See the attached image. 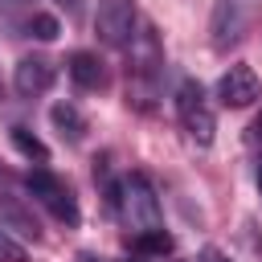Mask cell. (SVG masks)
<instances>
[{
    "mask_svg": "<svg viewBox=\"0 0 262 262\" xmlns=\"http://www.w3.org/2000/svg\"><path fill=\"white\" fill-rule=\"evenodd\" d=\"M250 139H254V143H262V115L254 119V127H250Z\"/></svg>",
    "mask_w": 262,
    "mask_h": 262,
    "instance_id": "cell-18",
    "label": "cell"
},
{
    "mask_svg": "<svg viewBox=\"0 0 262 262\" xmlns=\"http://www.w3.org/2000/svg\"><path fill=\"white\" fill-rule=\"evenodd\" d=\"M25 184H29L33 201H37L41 209H49L57 221H66V225H78V221H82V213H78V201H74L70 184H66L57 172H49V168H33V172L25 176Z\"/></svg>",
    "mask_w": 262,
    "mask_h": 262,
    "instance_id": "cell-4",
    "label": "cell"
},
{
    "mask_svg": "<svg viewBox=\"0 0 262 262\" xmlns=\"http://www.w3.org/2000/svg\"><path fill=\"white\" fill-rule=\"evenodd\" d=\"M135 246H139V250H147V254H168V250H172V237H168L164 229H151V233H139V237H135Z\"/></svg>",
    "mask_w": 262,
    "mask_h": 262,
    "instance_id": "cell-15",
    "label": "cell"
},
{
    "mask_svg": "<svg viewBox=\"0 0 262 262\" xmlns=\"http://www.w3.org/2000/svg\"><path fill=\"white\" fill-rule=\"evenodd\" d=\"M160 66H164V57H160L156 33H151V29L135 33V37H131V70H127V102H135L139 111H147V106H151Z\"/></svg>",
    "mask_w": 262,
    "mask_h": 262,
    "instance_id": "cell-1",
    "label": "cell"
},
{
    "mask_svg": "<svg viewBox=\"0 0 262 262\" xmlns=\"http://www.w3.org/2000/svg\"><path fill=\"white\" fill-rule=\"evenodd\" d=\"M70 78H74L82 90H102V86H106V61H102L98 53H90V49H78V53L70 57Z\"/></svg>",
    "mask_w": 262,
    "mask_h": 262,
    "instance_id": "cell-10",
    "label": "cell"
},
{
    "mask_svg": "<svg viewBox=\"0 0 262 262\" xmlns=\"http://www.w3.org/2000/svg\"><path fill=\"white\" fill-rule=\"evenodd\" d=\"M119 213H123V221L135 229V237L139 233H151V229H160V201H156V188H151V180L143 176V172H131V176H123V184H119Z\"/></svg>",
    "mask_w": 262,
    "mask_h": 262,
    "instance_id": "cell-2",
    "label": "cell"
},
{
    "mask_svg": "<svg viewBox=\"0 0 262 262\" xmlns=\"http://www.w3.org/2000/svg\"><path fill=\"white\" fill-rule=\"evenodd\" d=\"M53 61L45 57V53H29V57H20L16 61V70H12V90L20 94V98H33V94H45L49 86H53Z\"/></svg>",
    "mask_w": 262,
    "mask_h": 262,
    "instance_id": "cell-7",
    "label": "cell"
},
{
    "mask_svg": "<svg viewBox=\"0 0 262 262\" xmlns=\"http://www.w3.org/2000/svg\"><path fill=\"white\" fill-rule=\"evenodd\" d=\"M217 98H221L225 106H233V111L250 106V102L258 98V74H254L246 61L229 66V70L221 74V82H217Z\"/></svg>",
    "mask_w": 262,
    "mask_h": 262,
    "instance_id": "cell-8",
    "label": "cell"
},
{
    "mask_svg": "<svg viewBox=\"0 0 262 262\" xmlns=\"http://www.w3.org/2000/svg\"><path fill=\"white\" fill-rule=\"evenodd\" d=\"M61 33V25L49 16V12H33L29 16V37H37V41H53Z\"/></svg>",
    "mask_w": 262,
    "mask_h": 262,
    "instance_id": "cell-13",
    "label": "cell"
},
{
    "mask_svg": "<svg viewBox=\"0 0 262 262\" xmlns=\"http://www.w3.org/2000/svg\"><path fill=\"white\" fill-rule=\"evenodd\" d=\"M176 115H180V127L188 131V139H192L196 147H209V143H213V135H217V115H213L209 94H205L201 82L184 78V82L176 86Z\"/></svg>",
    "mask_w": 262,
    "mask_h": 262,
    "instance_id": "cell-3",
    "label": "cell"
},
{
    "mask_svg": "<svg viewBox=\"0 0 262 262\" xmlns=\"http://www.w3.org/2000/svg\"><path fill=\"white\" fill-rule=\"evenodd\" d=\"M29 258V250H25V242H16L4 225H0V262H25Z\"/></svg>",
    "mask_w": 262,
    "mask_h": 262,
    "instance_id": "cell-14",
    "label": "cell"
},
{
    "mask_svg": "<svg viewBox=\"0 0 262 262\" xmlns=\"http://www.w3.org/2000/svg\"><path fill=\"white\" fill-rule=\"evenodd\" d=\"M16 12H25V0H0V20H12Z\"/></svg>",
    "mask_w": 262,
    "mask_h": 262,
    "instance_id": "cell-16",
    "label": "cell"
},
{
    "mask_svg": "<svg viewBox=\"0 0 262 262\" xmlns=\"http://www.w3.org/2000/svg\"><path fill=\"white\" fill-rule=\"evenodd\" d=\"M94 33L102 45H127L135 37V0H98Z\"/></svg>",
    "mask_w": 262,
    "mask_h": 262,
    "instance_id": "cell-6",
    "label": "cell"
},
{
    "mask_svg": "<svg viewBox=\"0 0 262 262\" xmlns=\"http://www.w3.org/2000/svg\"><path fill=\"white\" fill-rule=\"evenodd\" d=\"M0 225H4L8 233L25 237V242H37V237H41V225H37L33 209H29L20 196H12V192H0Z\"/></svg>",
    "mask_w": 262,
    "mask_h": 262,
    "instance_id": "cell-9",
    "label": "cell"
},
{
    "mask_svg": "<svg viewBox=\"0 0 262 262\" xmlns=\"http://www.w3.org/2000/svg\"><path fill=\"white\" fill-rule=\"evenodd\" d=\"M258 192H262V164H258Z\"/></svg>",
    "mask_w": 262,
    "mask_h": 262,
    "instance_id": "cell-19",
    "label": "cell"
},
{
    "mask_svg": "<svg viewBox=\"0 0 262 262\" xmlns=\"http://www.w3.org/2000/svg\"><path fill=\"white\" fill-rule=\"evenodd\" d=\"M262 0H217L213 16H209V33H213V49H229L246 37L254 12Z\"/></svg>",
    "mask_w": 262,
    "mask_h": 262,
    "instance_id": "cell-5",
    "label": "cell"
},
{
    "mask_svg": "<svg viewBox=\"0 0 262 262\" xmlns=\"http://www.w3.org/2000/svg\"><path fill=\"white\" fill-rule=\"evenodd\" d=\"M53 4H57V8L66 12V16H78V12L86 8V0H53Z\"/></svg>",
    "mask_w": 262,
    "mask_h": 262,
    "instance_id": "cell-17",
    "label": "cell"
},
{
    "mask_svg": "<svg viewBox=\"0 0 262 262\" xmlns=\"http://www.w3.org/2000/svg\"><path fill=\"white\" fill-rule=\"evenodd\" d=\"M49 123H53L57 135L70 139V143H78V139L86 135V115H82L74 102H53V106H49Z\"/></svg>",
    "mask_w": 262,
    "mask_h": 262,
    "instance_id": "cell-11",
    "label": "cell"
},
{
    "mask_svg": "<svg viewBox=\"0 0 262 262\" xmlns=\"http://www.w3.org/2000/svg\"><path fill=\"white\" fill-rule=\"evenodd\" d=\"M12 143H16V147H20V151H25L29 160H41V164L49 160V151H45V143H41V139H37V135H33L29 127H12Z\"/></svg>",
    "mask_w": 262,
    "mask_h": 262,
    "instance_id": "cell-12",
    "label": "cell"
}]
</instances>
